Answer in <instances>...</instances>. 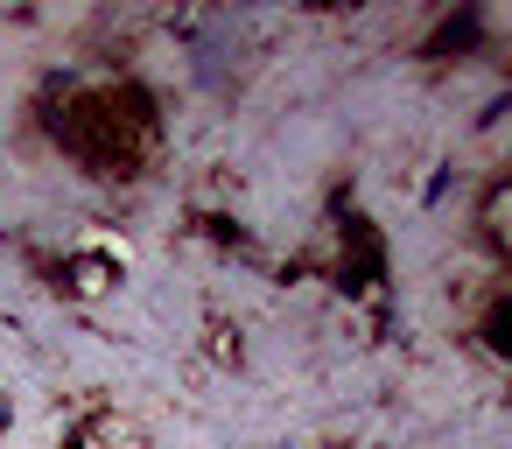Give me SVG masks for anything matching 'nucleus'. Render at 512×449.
Wrapping results in <instances>:
<instances>
[]
</instances>
